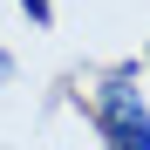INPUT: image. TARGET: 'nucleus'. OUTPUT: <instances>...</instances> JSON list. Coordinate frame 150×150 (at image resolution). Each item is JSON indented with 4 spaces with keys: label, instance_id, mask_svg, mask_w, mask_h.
Instances as JSON below:
<instances>
[{
    "label": "nucleus",
    "instance_id": "1",
    "mask_svg": "<svg viewBox=\"0 0 150 150\" xmlns=\"http://www.w3.org/2000/svg\"><path fill=\"white\" fill-rule=\"evenodd\" d=\"M96 116H103V137L109 150H150V109L137 103V75L130 68H116L103 96H96Z\"/></svg>",
    "mask_w": 150,
    "mask_h": 150
},
{
    "label": "nucleus",
    "instance_id": "2",
    "mask_svg": "<svg viewBox=\"0 0 150 150\" xmlns=\"http://www.w3.org/2000/svg\"><path fill=\"white\" fill-rule=\"evenodd\" d=\"M21 7H28V21H34V28H48V21H55V0H21Z\"/></svg>",
    "mask_w": 150,
    "mask_h": 150
}]
</instances>
